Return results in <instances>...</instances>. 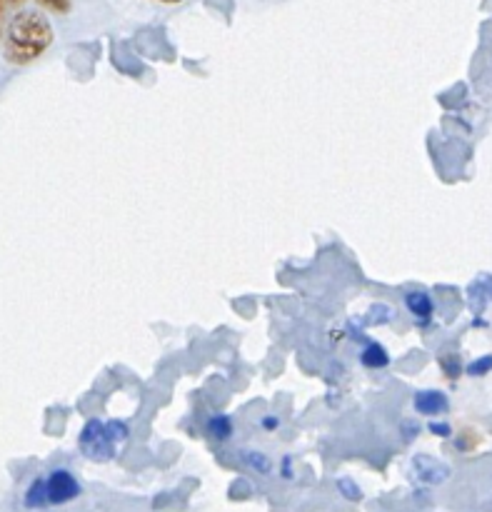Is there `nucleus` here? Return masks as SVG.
Wrapping results in <instances>:
<instances>
[{"label": "nucleus", "mask_w": 492, "mask_h": 512, "mask_svg": "<svg viewBox=\"0 0 492 512\" xmlns=\"http://www.w3.org/2000/svg\"><path fill=\"white\" fill-rule=\"evenodd\" d=\"M415 470H418V475L423 483H443L450 473L445 465L435 463V460L425 458V455H418V460H415Z\"/></svg>", "instance_id": "obj_6"}, {"label": "nucleus", "mask_w": 492, "mask_h": 512, "mask_svg": "<svg viewBox=\"0 0 492 512\" xmlns=\"http://www.w3.org/2000/svg\"><path fill=\"white\" fill-rule=\"evenodd\" d=\"M430 433L443 435V438H450V425H445V423H430Z\"/></svg>", "instance_id": "obj_12"}, {"label": "nucleus", "mask_w": 492, "mask_h": 512, "mask_svg": "<svg viewBox=\"0 0 492 512\" xmlns=\"http://www.w3.org/2000/svg\"><path fill=\"white\" fill-rule=\"evenodd\" d=\"M53 43V25L38 10H20L5 30L3 55L10 65H28Z\"/></svg>", "instance_id": "obj_1"}, {"label": "nucleus", "mask_w": 492, "mask_h": 512, "mask_svg": "<svg viewBox=\"0 0 492 512\" xmlns=\"http://www.w3.org/2000/svg\"><path fill=\"white\" fill-rule=\"evenodd\" d=\"M43 493H45V505H63L78 498L80 485L68 470H55L50 478L43 480Z\"/></svg>", "instance_id": "obj_3"}, {"label": "nucleus", "mask_w": 492, "mask_h": 512, "mask_svg": "<svg viewBox=\"0 0 492 512\" xmlns=\"http://www.w3.org/2000/svg\"><path fill=\"white\" fill-rule=\"evenodd\" d=\"M158 3H165V5H175V3H180V0H158Z\"/></svg>", "instance_id": "obj_16"}, {"label": "nucleus", "mask_w": 492, "mask_h": 512, "mask_svg": "<svg viewBox=\"0 0 492 512\" xmlns=\"http://www.w3.org/2000/svg\"><path fill=\"white\" fill-rule=\"evenodd\" d=\"M448 408V398H445V393H440V390H423V393L415 395V410H418L420 415L435 418V415L448 413Z\"/></svg>", "instance_id": "obj_4"}, {"label": "nucleus", "mask_w": 492, "mask_h": 512, "mask_svg": "<svg viewBox=\"0 0 492 512\" xmlns=\"http://www.w3.org/2000/svg\"><path fill=\"white\" fill-rule=\"evenodd\" d=\"M23 0H0V13H3L5 8H13V5H20Z\"/></svg>", "instance_id": "obj_13"}, {"label": "nucleus", "mask_w": 492, "mask_h": 512, "mask_svg": "<svg viewBox=\"0 0 492 512\" xmlns=\"http://www.w3.org/2000/svg\"><path fill=\"white\" fill-rule=\"evenodd\" d=\"M245 463L255 465V468H258L260 473H268V470H270L268 458H265L263 453H250V455H245Z\"/></svg>", "instance_id": "obj_10"}, {"label": "nucleus", "mask_w": 492, "mask_h": 512, "mask_svg": "<svg viewBox=\"0 0 492 512\" xmlns=\"http://www.w3.org/2000/svg\"><path fill=\"white\" fill-rule=\"evenodd\" d=\"M492 370V355H485V358L475 360V363L468 365V375H473V378H480V375L490 373Z\"/></svg>", "instance_id": "obj_9"}, {"label": "nucleus", "mask_w": 492, "mask_h": 512, "mask_svg": "<svg viewBox=\"0 0 492 512\" xmlns=\"http://www.w3.org/2000/svg\"><path fill=\"white\" fill-rule=\"evenodd\" d=\"M208 430L215 440H228L233 435V423H230L228 415H215L208 423Z\"/></svg>", "instance_id": "obj_8"}, {"label": "nucleus", "mask_w": 492, "mask_h": 512, "mask_svg": "<svg viewBox=\"0 0 492 512\" xmlns=\"http://www.w3.org/2000/svg\"><path fill=\"white\" fill-rule=\"evenodd\" d=\"M128 438V428L123 423H100L90 420L80 433V450L93 460H110L115 455V443Z\"/></svg>", "instance_id": "obj_2"}, {"label": "nucleus", "mask_w": 492, "mask_h": 512, "mask_svg": "<svg viewBox=\"0 0 492 512\" xmlns=\"http://www.w3.org/2000/svg\"><path fill=\"white\" fill-rule=\"evenodd\" d=\"M40 5H45V8L55 10V13H68L70 10V0H38Z\"/></svg>", "instance_id": "obj_11"}, {"label": "nucleus", "mask_w": 492, "mask_h": 512, "mask_svg": "<svg viewBox=\"0 0 492 512\" xmlns=\"http://www.w3.org/2000/svg\"><path fill=\"white\" fill-rule=\"evenodd\" d=\"M263 428H265V430L278 428V420H275V418H265V420H263Z\"/></svg>", "instance_id": "obj_14"}, {"label": "nucleus", "mask_w": 492, "mask_h": 512, "mask_svg": "<svg viewBox=\"0 0 492 512\" xmlns=\"http://www.w3.org/2000/svg\"><path fill=\"white\" fill-rule=\"evenodd\" d=\"M360 360H363L365 368H385V365L390 363L388 353H385L378 343H373L370 348H365L363 355H360Z\"/></svg>", "instance_id": "obj_7"}, {"label": "nucleus", "mask_w": 492, "mask_h": 512, "mask_svg": "<svg viewBox=\"0 0 492 512\" xmlns=\"http://www.w3.org/2000/svg\"><path fill=\"white\" fill-rule=\"evenodd\" d=\"M288 473L293 475V470H290V460L285 458V463H283V475H285V478H288Z\"/></svg>", "instance_id": "obj_15"}, {"label": "nucleus", "mask_w": 492, "mask_h": 512, "mask_svg": "<svg viewBox=\"0 0 492 512\" xmlns=\"http://www.w3.org/2000/svg\"><path fill=\"white\" fill-rule=\"evenodd\" d=\"M405 305H408V310L420 320V323H428L435 313L433 298H430L428 293H423V290H415V293L405 295Z\"/></svg>", "instance_id": "obj_5"}]
</instances>
